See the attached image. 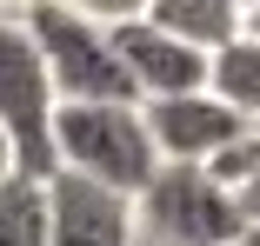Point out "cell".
<instances>
[{
  "label": "cell",
  "instance_id": "6da1fadb",
  "mask_svg": "<svg viewBox=\"0 0 260 246\" xmlns=\"http://www.w3.org/2000/svg\"><path fill=\"white\" fill-rule=\"evenodd\" d=\"M54 167L134 200L160 173V153H153L147 120H140L134 100H60V113H54Z\"/></svg>",
  "mask_w": 260,
  "mask_h": 246
},
{
  "label": "cell",
  "instance_id": "7a4b0ae2",
  "mask_svg": "<svg viewBox=\"0 0 260 246\" xmlns=\"http://www.w3.org/2000/svg\"><path fill=\"white\" fill-rule=\"evenodd\" d=\"M134 233L140 246H234L247 213L207 167H160L134 193Z\"/></svg>",
  "mask_w": 260,
  "mask_h": 246
},
{
  "label": "cell",
  "instance_id": "3957f363",
  "mask_svg": "<svg viewBox=\"0 0 260 246\" xmlns=\"http://www.w3.org/2000/svg\"><path fill=\"white\" fill-rule=\"evenodd\" d=\"M20 27H27V40H34V54H40V67H47L60 100H134V87L120 73V54H114L100 20L60 7V0H34L20 14Z\"/></svg>",
  "mask_w": 260,
  "mask_h": 246
},
{
  "label": "cell",
  "instance_id": "277c9868",
  "mask_svg": "<svg viewBox=\"0 0 260 246\" xmlns=\"http://www.w3.org/2000/svg\"><path fill=\"white\" fill-rule=\"evenodd\" d=\"M54 113H60V93L47 80L27 27L0 14V133L14 140V167L27 180L54 173Z\"/></svg>",
  "mask_w": 260,
  "mask_h": 246
},
{
  "label": "cell",
  "instance_id": "5b68a950",
  "mask_svg": "<svg viewBox=\"0 0 260 246\" xmlns=\"http://www.w3.org/2000/svg\"><path fill=\"white\" fill-rule=\"evenodd\" d=\"M107 40H114L120 73H127V87H134L140 107H147V100H174V93H200V87H207V60H214V54H200V47H187L180 33L153 27L147 14L114 20Z\"/></svg>",
  "mask_w": 260,
  "mask_h": 246
},
{
  "label": "cell",
  "instance_id": "8992f818",
  "mask_svg": "<svg viewBox=\"0 0 260 246\" xmlns=\"http://www.w3.org/2000/svg\"><path fill=\"white\" fill-rule=\"evenodd\" d=\"M47 246H140L134 233V200L114 186H93L80 173H47Z\"/></svg>",
  "mask_w": 260,
  "mask_h": 246
},
{
  "label": "cell",
  "instance_id": "52a82bcc",
  "mask_svg": "<svg viewBox=\"0 0 260 246\" xmlns=\"http://www.w3.org/2000/svg\"><path fill=\"white\" fill-rule=\"evenodd\" d=\"M147 120V140H153V153H160V167H207L220 153V146L247 127L227 100H214V93H174V100H147L140 107Z\"/></svg>",
  "mask_w": 260,
  "mask_h": 246
},
{
  "label": "cell",
  "instance_id": "ba28073f",
  "mask_svg": "<svg viewBox=\"0 0 260 246\" xmlns=\"http://www.w3.org/2000/svg\"><path fill=\"white\" fill-rule=\"evenodd\" d=\"M147 20L180 33L187 47H200V54H220L227 40L247 33V7L240 0H147Z\"/></svg>",
  "mask_w": 260,
  "mask_h": 246
},
{
  "label": "cell",
  "instance_id": "9c48e42d",
  "mask_svg": "<svg viewBox=\"0 0 260 246\" xmlns=\"http://www.w3.org/2000/svg\"><path fill=\"white\" fill-rule=\"evenodd\" d=\"M207 93H214V100H227L240 120L260 127V40H253V33L227 40L220 54L207 60Z\"/></svg>",
  "mask_w": 260,
  "mask_h": 246
},
{
  "label": "cell",
  "instance_id": "30bf717a",
  "mask_svg": "<svg viewBox=\"0 0 260 246\" xmlns=\"http://www.w3.org/2000/svg\"><path fill=\"white\" fill-rule=\"evenodd\" d=\"M0 246H47V193L27 173L0 186Z\"/></svg>",
  "mask_w": 260,
  "mask_h": 246
},
{
  "label": "cell",
  "instance_id": "8fae6325",
  "mask_svg": "<svg viewBox=\"0 0 260 246\" xmlns=\"http://www.w3.org/2000/svg\"><path fill=\"white\" fill-rule=\"evenodd\" d=\"M207 173H214V180H220V186L234 193V200H240V186H247V180L260 173V127L247 120V127H240V133H234V140L220 146V153L207 160Z\"/></svg>",
  "mask_w": 260,
  "mask_h": 246
},
{
  "label": "cell",
  "instance_id": "7c38bea8",
  "mask_svg": "<svg viewBox=\"0 0 260 246\" xmlns=\"http://www.w3.org/2000/svg\"><path fill=\"white\" fill-rule=\"evenodd\" d=\"M60 7H74V14L100 20V27H114V20H134V14H147V0H60Z\"/></svg>",
  "mask_w": 260,
  "mask_h": 246
},
{
  "label": "cell",
  "instance_id": "4fadbf2b",
  "mask_svg": "<svg viewBox=\"0 0 260 246\" xmlns=\"http://www.w3.org/2000/svg\"><path fill=\"white\" fill-rule=\"evenodd\" d=\"M240 213H247V226H260V173L240 186Z\"/></svg>",
  "mask_w": 260,
  "mask_h": 246
},
{
  "label": "cell",
  "instance_id": "5bb4252c",
  "mask_svg": "<svg viewBox=\"0 0 260 246\" xmlns=\"http://www.w3.org/2000/svg\"><path fill=\"white\" fill-rule=\"evenodd\" d=\"M14 173H20V167H14V140H7V133H0V186H7Z\"/></svg>",
  "mask_w": 260,
  "mask_h": 246
},
{
  "label": "cell",
  "instance_id": "9a60e30c",
  "mask_svg": "<svg viewBox=\"0 0 260 246\" xmlns=\"http://www.w3.org/2000/svg\"><path fill=\"white\" fill-rule=\"evenodd\" d=\"M27 7H34V0H0V14H7V20H20Z\"/></svg>",
  "mask_w": 260,
  "mask_h": 246
},
{
  "label": "cell",
  "instance_id": "2e32d148",
  "mask_svg": "<svg viewBox=\"0 0 260 246\" xmlns=\"http://www.w3.org/2000/svg\"><path fill=\"white\" fill-rule=\"evenodd\" d=\"M234 246H260V226H247V233H240V239H234Z\"/></svg>",
  "mask_w": 260,
  "mask_h": 246
},
{
  "label": "cell",
  "instance_id": "e0dca14e",
  "mask_svg": "<svg viewBox=\"0 0 260 246\" xmlns=\"http://www.w3.org/2000/svg\"><path fill=\"white\" fill-rule=\"evenodd\" d=\"M247 33H253V40H260V7H253V14H247Z\"/></svg>",
  "mask_w": 260,
  "mask_h": 246
},
{
  "label": "cell",
  "instance_id": "ac0fdd59",
  "mask_svg": "<svg viewBox=\"0 0 260 246\" xmlns=\"http://www.w3.org/2000/svg\"><path fill=\"white\" fill-rule=\"evenodd\" d=\"M240 7H247V14H253V7H260V0H240Z\"/></svg>",
  "mask_w": 260,
  "mask_h": 246
}]
</instances>
